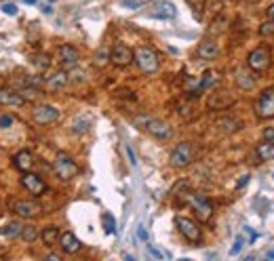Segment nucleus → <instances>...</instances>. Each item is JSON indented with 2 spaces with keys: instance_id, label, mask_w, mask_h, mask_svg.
Here are the masks:
<instances>
[{
  "instance_id": "obj_1",
  "label": "nucleus",
  "mask_w": 274,
  "mask_h": 261,
  "mask_svg": "<svg viewBox=\"0 0 274 261\" xmlns=\"http://www.w3.org/2000/svg\"><path fill=\"white\" fill-rule=\"evenodd\" d=\"M133 124H135L137 129L146 131L148 135H152L154 139H161V141H167V139L173 137V129H171L164 120H158L154 116L137 114V116H133Z\"/></svg>"
},
{
  "instance_id": "obj_2",
  "label": "nucleus",
  "mask_w": 274,
  "mask_h": 261,
  "mask_svg": "<svg viewBox=\"0 0 274 261\" xmlns=\"http://www.w3.org/2000/svg\"><path fill=\"white\" fill-rule=\"evenodd\" d=\"M133 61L139 68V72H144V74H156L161 70V57L150 47H139L133 53Z\"/></svg>"
},
{
  "instance_id": "obj_3",
  "label": "nucleus",
  "mask_w": 274,
  "mask_h": 261,
  "mask_svg": "<svg viewBox=\"0 0 274 261\" xmlns=\"http://www.w3.org/2000/svg\"><path fill=\"white\" fill-rule=\"evenodd\" d=\"M53 171H55V175L59 177L61 181H70V179H74V177L78 175V164L74 162V158L70 154L59 152V154L55 156V160H53Z\"/></svg>"
},
{
  "instance_id": "obj_4",
  "label": "nucleus",
  "mask_w": 274,
  "mask_h": 261,
  "mask_svg": "<svg viewBox=\"0 0 274 261\" xmlns=\"http://www.w3.org/2000/svg\"><path fill=\"white\" fill-rule=\"evenodd\" d=\"M171 167L175 169H186L194 160V143L192 141H182L180 145H175V150L171 152Z\"/></svg>"
},
{
  "instance_id": "obj_5",
  "label": "nucleus",
  "mask_w": 274,
  "mask_h": 261,
  "mask_svg": "<svg viewBox=\"0 0 274 261\" xmlns=\"http://www.w3.org/2000/svg\"><path fill=\"white\" fill-rule=\"evenodd\" d=\"M175 226H177L180 234L188 240V243H192V244H199L201 243L202 234H201V227H199L196 221H192L190 217H175Z\"/></svg>"
},
{
  "instance_id": "obj_6",
  "label": "nucleus",
  "mask_w": 274,
  "mask_h": 261,
  "mask_svg": "<svg viewBox=\"0 0 274 261\" xmlns=\"http://www.w3.org/2000/svg\"><path fill=\"white\" fill-rule=\"evenodd\" d=\"M256 114L257 118H264V120L274 118V87L262 91L259 99L256 101Z\"/></svg>"
},
{
  "instance_id": "obj_7",
  "label": "nucleus",
  "mask_w": 274,
  "mask_h": 261,
  "mask_svg": "<svg viewBox=\"0 0 274 261\" xmlns=\"http://www.w3.org/2000/svg\"><path fill=\"white\" fill-rule=\"evenodd\" d=\"M9 209L17 215V217H23V219H32L42 211V207L34 200H11Z\"/></svg>"
},
{
  "instance_id": "obj_8",
  "label": "nucleus",
  "mask_w": 274,
  "mask_h": 261,
  "mask_svg": "<svg viewBox=\"0 0 274 261\" xmlns=\"http://www.w3.org/2000/svg\"><path fill=\"white\" fill-rule=\"evenodd\" d=\"M247 66L256 72H264L270 68V49L268 47H257L253 49L249 57H247Z\"/></svg>"
},
{
  "instance_id": "obj_9",
  "label": "nucleus",
  "mask_w": 274,
  "mask_h": 261,
  "mask_svg": "<svg viewBox=\"0 0 274 261\" xmlns=\"http://www.w3.org/2000/svg\"><path fill=\"white\" fill-rule=\"evenodd\" d=\"M59 116H61V112L51 104H40L32 110V118H34L36 124H51L55 120H59Z\"/></svg>"
},
{
  "instance_id": "obj_10",
  "label": "nucleus",
  "mask_w": 274,
  "mask_h": 261,
  "mask_svg": "<svg viewBox=\"0 0 274 261\" xmlns=\"http://www.w3.org/2000/svg\"><path fill=\"white\" fill-rule=\"evenodd\" d=\"M190 205H192V209H194V215L199 217V221H209L211 219V215H213V205L209 202L205 196L202 194H192L190 196Z\"/></svg>"
},
{
  "instance_id": "obj_11",
  "label": "nucleus",
  "mask_w": 274,
  "mask_h": 261,
  "mask_svg": "<svg viewBox=\"0 0 274 261\" xmlns=\"http://www.w3.org/2000/svg\"><path fill=\"white\" fill-rule=\"evenodd\" d=\"M110 63H114L116 68H127L133 63V51L127 47V44L118 42L114 44L112 51H110Z\"/></svg>"
},
{
  "instance_id": "obj_12",
  "label": "nucleus",
  "mask_w": 274,
  "mask_h": 261,
  "mask_svg": "<svg viewBox=\"0 0 274 261\" xmlns=\"http://www.w3.org/2000/svg\"><path fill=\"white\" fill-rule=\"evenodd\" d=\"M21 186L28 190V192L32 196H42L44 192H47V183H44V179L40 175H36V173H23L21 177Z\"/></svg>"
},
{
  "instance_id": "obj_13",
  "label": "nucleus",
  "mask_w": 274,
  "mask_h": 261,
  "mask_svg": "<svg viewBox=\"0 0 274 261\" xmlns=\"http://www.w3.org/2000/svg\"><path fill=\"white\" fill-rule=\"evenodd\" d=\"M57 55H59V63L63 68H74L80 61V51L72 47V44H61Z\"/></svg>"
},
{
  "instance_id": "obj_14",
  "label": "nucleus",
  "mask_w": 274,
  "mask_h": 261,
  "mask_svg": "<svg viewBox=\"0 0 274 261\" xmlns=\"http://www.w3.org/2000/svg\"><path fill=\"white\" fill-rule=\"evenodd\" d=\"M234 104V97L228 91H215L211 93V97L207 101V107L209 110H226Z\"/></svg>"
},
{
  "instance_id": "obj_15",
  "label": "nucleus",
  "mask_w": 274,
  "mask_h": 261,
  "mask_svg": "<svg viewBox=\"0 0 274 261\" xmlns=\"http://www.w3.org/2000/svg\"><path fill=\"white\" fill-rule=\"evenodd\" d=\"M150 15L156 17V19H175L177 9H175L173 2H169V0H161V2H156L154 6H152Z\"/></svg>"
},
{
  "instance_id": "obj_16",
  "label": "nucleus",
  "mask_w": 274,
  "mask_h": 261,
  "mask_svg": "<svg viewBox=\"0 0 274 261\" xmlns=\"http://www.w3.org/2000/svg\"><path fill=\"white\" fill-rule=\"evenodd\" d=\"M59 246L63 253H68V255H74V253H78L82 249V243L78 238L74 236L72 232H63L59 236Z\"/></svg>"
},
{
  "instance_id": "obj_17",
  "label": "nucleus",
  "mask_w": 274,
  "mask_h": 261,
  "mask_svg": "<svg viewBox=\"0 0 274 261\" xmlns=\"http://www.w3.org/2000/svg\"><path fill=\"white\" fill-rule=\"evenodd\" d=\"M13 167L17 171H21V173H28V171L34 167V156H32V152H28V150L17 152V154L13 156Z\"/></svg>"
},
{
  "instance_id": "obj_18",
  "label": "nucleus",
  "mask_w": 274,
  "mask_h": 261,
  "mask_svg": "<svg viewBox=\"0 0 274 261\" xmlns=\"http://www.w3.org/2000/svg\"><path fill=\"white\" fill-rule=\"evenodd\" d=\"M0 104L2 105H23L25 97L19 91H13V88L0 87Z\"/></svg>"
},
{
  "instance_id": "obj_19",
  "label": "nucleus",
  "mask_w": 274,
  "mask_h": 261,
  "mask_svg": "<svg viewBox=\"0 0 274 261\" xmlns=\"http://www.w3.org/2000/svg\"><path fill=\"white\" fill-rule=\"evenodd\" d=\"M68 82H70V76L61 70V72H55V74L47 76V78H44V87H47V91H61Z\"/></svg>"
},
{
  "instance_id": "obj_20",
  "label": "nucleus",
  "mask_w": 274,
  "mask_h": 261,
  "mask_svg": "<svg viewBox=\"0 0 274 261\" xmlns=\"http://www.w3.org/2000/svg\"><path fill=\"white\" fill-rule=\"evenodd\" d=\"M219 53V49H218V42H213V40H202L199 44V49H196V55H199V59L202 61H211L215 59Z\"/></svg>"
},
{
  "instance_id": "obj_21",
  "label": "nucleus",
  "mask_w": 274,
  "mask_h": 261,
  "mask_svg": "<svg viewBox=\"0 0 274 261\" xmlns=\"http://www.w3.org/2000/svg\"><path fill=\"white\" fill-rule=\"evenodd\" d=\"M59 236H61V232H59V227H57V226H47L40 232V238H42V243L47 246H55L57 240H59Z\"/></svg>"
},
{
  "instance_id": "obj_22",
  "label": "nucleus",
  "mask_w": 274,
  "mask_h": 261,
  "mask_svg": "<svg viewBox=\"0 0 274 261\" xmlns=\"http://www.w3.org/2000/svg\"><path fill=\"white\" fill-rule=\"evenodd\" d=\"M91 116H87V114H80V116H76L72 120V133H76V135H82V133H87L89 129H91Z\"/></svg>"
},
{
  "instance_id": "obj_23",
  "label": "nucleus",
  "mask_w": 274,
  "mask_h": 261,
  "mask_svg": "<svg viewBox=\"0 0 274 261\" xmlns=\"http://www.w3.org/2000/svg\"><path fill=\"white\" fill-rule=\"evenodd\" d=\"M256 154L259 156V160H274V141L266 139L264 143H259L256 148Z\"/></svg>"
},
{
  "instance_id": "obj_24",
  "label": "nucleus",
  "mask_w": 274,
  "mask_h": 261,
  "mask_svg": "<svg viewBox=\"0 0 274 261\" xmlns=\"http://www.w3.org/2000/svg\"><path fill=\"white\" fill-rule=\"evenodd\" d=\"M215 126L224 133H232V131H238L240 129V122L237 118H218L215 120Z\"/></svg>"
},
{
  "instance_id": "obj_25",
  "label": "nucleus",
  "mask_w": 274,
  "mask_h": 261,
  "mask_svg": "<svg viewBox=\"0 0 274 261\" xmlns=\"http://www.w3.org/2000/svg\"><path fill=\"white\" fill-rule=\"evenodd\" d=\"M21 230H23V224L21 221H11V224H6L0 234H2L4 238H15V236H21Z\"/></svg>"
},
{
  "instance_id": "obj_26",
  "label": "nucleus",
  "mask_w": 274,
  "mask_h": 261,
  "mask_svg": "<svg viewBox=\"0 0 274 261\" xmlns=\"http://www.w3.org/2000/svg\"><path fill=\"white\" fill-rule=\"evenodd\" d=\"M237 85L240 87V88H253V85H256V78L247 72V70H240V72L237 74Z\"/></svg>"
},
{
  "instance_id": "obj_27",
  "label": "nucleus",
  "mask_w": 274,
  "mask_h": 261,
  "mask_svg": "<svg viewBox=\"0 0 274 261\" xmlns=\"http://www.w3.org/2000/svg\"><path fill=\"white\" fill-rule=\"evenodd\" d=\"M108 61H110V51H108L106 47H101V49L97 51V53H95V59H93V63H95V66H97V68H104Z\"/></svg>"
},
{
  "instance_id": "obj_28",
  "label": "nucleus",
  "mask_w": 274,
  "mask_h": 261,
  "mask_svg": "<svg viewBox=\"0 0 274 261\" xmlns=\"http://www.w3.org/2000/svg\"><path fill=\"white\" fill-rule=\"evenodd\" d=\"M101 221H104V230H106V234H116V219L112 217L110 213H104L101 215Z\"/></svg>"
},
{
  "instance_id": "obj_29",
  "label": "nucleus",
  "mask_w": 274,
  "mask_h": 261,
  "mask_svg": "<svg viewBox=\"0 0 274 261\" xmlns=\"http://www.w3.org/2000/svg\"><path fill=\"white\" fill-rule=\"evenodd\" d=\"M21 236L25 243H34V240L38 238V230L34 226H23V230H21Z\"/></svg>"
},
{
  "instance_id": "obj_30",
  "label": "nucleus",
  "mask_w": 274,
  "mask_h": 261,
  "mask_svg": "<svg viewBox=\"0 0 274 261\" xmlns=\"http://www.w3.org/2000/svg\"><path fill=\"white\" fill-rule=\"evenodd\" d=\"M34 66L38 68V70H40V72H44V70H49V66H51V57L49 55H38L36 57V59H34Z\"/></svg>"
},
{
  "instance_id": "obj_31",
  "label": "nucleus",
  "mask_w": 274,
  "mask_h": 261,
  "mask_svg": "<svg viewBox=\"0 0 274 261\" xmlns=\"http://www.w3.org/2000/svg\"><path fill=\"white\" fill-rule=\"evenodd\" d=\"M13 122H15V118H13L11 114H2V116H0V129H11Z\"/></svg>"
},
{
  "instance_id": "obj_32",
  "label": "nucleus",
  "mask_w": 274,
  "mask_h": 261,
  "mask_svg": "<svg viewBox=\"0 0 274 261\" xmlns=\"http://www.w3.org/2000/svg\"><path fill=\"white\" fill-rule=\"evenodd\" d=\"M243 246H245V238H243V236H238L237 240H234L232 249H230V255H232V257H234V255H238V253H240V249H243Z\"/></svg>"
},
{
  "instance_id": "obj_33",
  "label": "nucleus",
  "mask_w": 274,
  "mask_h": 261,
  "mask_svg": "<svg viewBox=\"0 0 274 261\" xmlns=\"http://www.w3.org/2000/svg\"><path fill=\"white\" fill-rule=\"evenodd\" d=\"M125 150H127V156H129L131 167H137V158H135V152H133V148H131V145H125Z\"/></svg>"
},
{
  "instance_id": "obj_34",
  "label": "nucleus",
  "mask_w": 274,
  "mask_h": 261,
  "mask_svg": "<svg viewBox=\"0 0 274 261\" xmlns=\"http://www.w3.org/2000/svg\"><path fill=\"white\" fill-rule=\"evenodd\" d=\"M243 234H245L247 238H249V243H256V240H257V234L253 232V230H251L249 226H245V227H243Z\"/></svg>"
},
{
  "instance_id": "obj_35",
  "label": "nucleus",
  "mask_w": 274,
  "mask_h": 261,
  "mask_svg": "<svg viewBox=\"0 0 274 261\" xmlns=\"http://www.w3.org/2000/svg\"><path fill=\"white\" fill-rule=\"evenodd\" d=\"M137 238L142 240V243H148V232H146L144 226H137Z\"/></svg>"
},
{
  "instance_id": "obj_36",
  "label": "nucleus",
  "mask_w": 274,
  "mask_h": 261,
  "mask_svg": "<svg viewBox=\"0 0 274 261\" xmlns=\"http://www.w3.org/2000/svg\"><path fill=\"white\" fill-rule=\"evenodd\" d=\"M2 13L4 15H17V6L15 4H2Z\"/></svg>"
},
{
  "instance_id": "obj_37",
  "label": "nucleus",
  "mask_w": 274,
  "mask_h": 261,
  "mask_svg": "<svg viewBox=\"0 0 274 261\" xmlns=\"http://www.w3.org/2000/svg\"><path fill=\"white\" fill-rule=\"evenodd\" d=\"M123 6H129V9H139L142 2H139V0H123Z\"/></svg>"
},
{
  "instance_id": "obj_38",
  "label": "nucleus",
  "mask_w": 274,
  "mask_h": 261,
  "mask_svg": "<svg viewBox=\"0 0 274 261\" xmlns=\"http://www.w3.org/2000/svg\"><path fill=\"white\" fill-rule=\"evenodd\" d=\"M249 179H251V175H243L240 179L237 181V190H240V188H245L247 183H249Z\"/></svg>"
},
{
  "instance_id": "obj_39",
  "label": "nucleus",
  "mask_w": 274,
  "mask_h": 261,
  "mask_svg": "<svg viewBox=\"0 0 274 261\" xmlns=\"http://www.w3.org/2000/svg\"><path fill=\"white\" fill-rule=\"evenodd\" d=\"M148 251H150V255H152V257H156V259H163V257H164V255H163V253H161V251H158V249H156V246H152V244H148Z\"/></svg>"
},
{
  "instance_id": "obj_40",
  "label": "nucleus",
  "mask_w": 274,
  "mask_h": 261,
  "mask_svg": "<svg viewBox=\"0 0 274 261\" xmlns=\"http://www.w3.org/2000/svg\"><path fill=\"white\" fill-rule=\"evenodd\" d=\"M262 34H264V36H270V34H274V23H264Z\"/></svg>"
},
{
  "instance_id": "obj_41",
  "label": "nucleus",
  "mask_w": 274,
  "mask_h": 261,
  "mask_svg": "<svg viewBox=\"0 0 274 261\" xmlns=\"http://www.w3.org/2000/svg\"><path fill=\"white\" fill-rule=\"evenodd\" d=\"M264 139H268V141H274V126L264 131Z\"/></svg>"
},
{
  "instance_id": "obj_42",
  "label": "nucleus",
  "mask_w": 274,
  "mask_h": 261,
  "mask_svg": "<svg viewBox=\"0 0 274 261\" xmlns=\"http://www.w3.org/2000/svg\"><path fill=\"white\" fill-rule=\"evenodd\" d=\"M47 259H49V261H59L61 257H59V255H53V253H51V255H47Z\"/></svg>"
},
{
  "instance_id": "obj_43",
  "label": "nucleus",
  "mask_w": 274,
  "mask_h": 261,
  "mask_svg": "<svg viewBox=\"0 0 274 261\" xmlns=\"http://www.w3.org/2000/svg\"><path fill=\"white\" fill-rule=\"evenodd\" d=\"M42 13H44V15H51V13H53V9H51V6H42Z\"/></svg>"
},
{
  "instance_id": "obj_44",
  "label": "nucleus",
  "mask_w": 274,
  "mask_h": 261,
  "mask_svg": "<svg viewBox=\"0 0 274 261\" xmlns=\"http://www.w3.org/2000/svg\"><path fill=\"white\" fill-rule=\"evenodd\" d=\"M268 17H270V19H274V4L270 6V9H268Z\"/></svg>"
},
{
  "instance_id": "obj_45",
  "label": "nucleus",
  "mask_w": 274,
  "mask_h": 261,
  "mask_svg": "<svg viewBox=\"0 0 274 261\" xmlns=\"http://www.w3.org/2000/svg\"><path fill=\"white\" fill-rule=\"evenodd\" d=\"M266 257H268V259H274V251H268V253H266Z\"/></svg>"
},
{
  "instance_id": "obj_46",
  "label": "nucleus",
  "mask_w": 274,
  "mask_h": 261,
  "mask_svg": "<svg viewBox=\"0 0 274 261\" xmlns=\"http://www.w3.org/2000/svg\"><path fill=\"white\" fill-rule=\"evenodd\" d=\"M25 4H36V0H23Z\"/></svg>"
}]
</instances>
